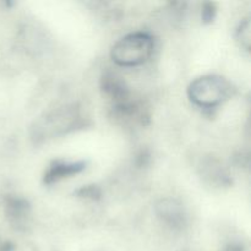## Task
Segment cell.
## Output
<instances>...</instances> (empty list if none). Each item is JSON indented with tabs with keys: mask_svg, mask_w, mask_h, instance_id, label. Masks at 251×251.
<instances>
[{
	"mask_svg": "<svg viewBox=\"0 0 251 251\" xmlns=\"http://www.w3.org/2000/svg\"><path fill=\"white\" fill-rule=\"evenodd\" d=\"M83 169V163H56L49 169L46 176L47 183H53L58 181L59 179H63L68 176L78 173Z\"/></svg>",
	"mask_w": 251,
	"mask_h": 251,
	"instance_id": "3",
	"label": "cell"
},
{
	"mask_svg": "<svg viewBox=\"0 0 251 251\" xmlns=\"http://www.w3.org/2000/svg\"><path fill=\"white\" fill-rule=\"evenodd\" d=\"M229 93V85L218 76H203L189 87L191 100L200 107L212 108L222 103Z\"/></svg>",
	"mask_w": 251,
	"mask_h": 251,
	"instance_id": "2",
	"label": "cell"
},
{
	"mask_svg": "<svg viewBox=\"0 0 251 251\" xmlns=\"http://www.w3.org/2000/svg\"><path fill=\"white\" fill-rule=\"evenodd\" d=\"M239 39L242 41V44L247 49L250 47V20H245L244 24H242V27L239 29Z\"/></svg>",
	"mask_w": 251,
	"mask_h": 251,
	"instance_id": "5",
	"label": "cell"
},
{
	"mask_svg": "<svg viewBox=\"0 0 251 251\" xmlns=\"http://www.w3.org/2000/svg\"><path fill=\"white\" fill-rule=\"evenodd\" d=\"M159 216L164 218V221L173 225H178L183 221V210L180 205L173 200H163L157 206Z\"/></svg>",
	"mask_w": 251,
	"mask_h": 251,
	"instance_id": "4",
	"label": "cell"
},
{
	"mask_svg": "<svg viewBox=\"0 0 251 251\" xmlns=\"http://www.w3.org/2000/svg\"><path fill=\"white\" fill-rule=\"evenodd\" d=\"M153 51V39L146 33H132L114 44L112 59L122 66L140 65Z\"/></svg>",
	"mask_w": 251,
	"mask_h": 251,
	"instance_id": "1",
	"label": "cell"
}]
</instances>
